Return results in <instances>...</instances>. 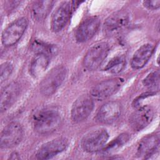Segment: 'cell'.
Here are the masks:
<instances>
[{"label": "cell", "mask_w": 160, "mask_h": 160, "mask_svg": "<svg viewBox=\"0 0 160 160\" xmlns=\"http://www.w3.org/2000/svg\"><path fill=\"white\" fill-rule=\"evenodd\" d=\"M100 20L97 17H91L84 20L78 28L76 39L79 42H84L91 39L98 31Z\"/></svg>", "instance_id": "cell-14"}, {"label": "cell", "mask_w": 160, "mask_h": 160, "mask_svg": "<svg viewBox=\"0 0 160 160\" xmlns=\"http://www.w3.org/2000/svg\"><path fill=\"white\" fill-rule=\"evenodd\" d=\"M74 1L62 2L54 11L51 19V29L54 32L60 31L69 21L73 9Z\"/></svg>", "instance_id": "cell-12"}, {"label": "cell", "mask_w": 160, "mask_h": 160, "mask_svg": "<svg viewBox=\"0 0 160 160\" xmlns=\"http://www.w3.org/2000/svg\"><path fill=\"white\" fill-rule=\"evenodd\" d=\"M28 21L26 18H20L9 24L2 34V43L5 46L15 44L21 39L28 26Z\"/></svg>", "instance_id": "cell-6"}, {"label": "cell", "mask_w": 160, "mask_h": 160, "mask_svg": "<svg viewBox=\"0 0 160 160\" xmlns=\"http://www.w3.org/2000/svg\"><path fill=\"white\" fill-rule=\"evenodd\" d=\"M68 142L65 138H57L42 144L38 150L36 157L39 159H51L64 151Z\"/></svg>", "instance_id": "cell-13"}, {"label": "cell", "mask_w": 160, "mask_h": 160, "mask_svg": "<svg viewBox=\"0 0 160 160\" xmlns=\"http://www.w3.org/2000/svg\"><path fill=\"white\" fill-rule=\"evenodd\" d=\"M20 91L17 82H12L7 85L2 90L0 99V109L2 112L8 109L15 102Z\"/></svg>", "instance_id": "cell-16"}, {"label": "cell", "mask_w": 160, "mask_h": 160, "mask_svg": "<svg viewBox=\"0 0 160 160\" xmlns=\"http://www.w3.org/2000/svg\"><path fill=\"white\" fill-rule=\"evenodd\" d=\"M159 138L158 134H150L144 137L139 142L137 155L139 158L148 159L156 152L159 149Z\"/></svg>", "instance_id": "cell-15"}, {"label": "cell", "mask_w": 160, "mask_h": 160, "mask_svg": "<svg viewBox=\"0 0 160 160\" xmlns=\"http://www.w3.org/2000/svg\"><path fill=\"white\" fill-rule=\"evenodd\" d=\"M23 137L22 126L16 122L8 124L1 133L0 145L3 149L11 148L17 146Z\"/></svg>", "instance_id": "cell-8"}, {"label": "cell", "mask_w": 160, "mask_h": 160, "mask_svg": "<svg viewBox=\"0 0 160 160\" xmlns=\"http://www.w3.org/2000/svg\"><path fill=\"white\" fill-rule=\"evenodd\" d=\"M144 6L149 9L155 10L160 7V1H145L143 2Z\"/></svg>", "instance_id": "cell-25"}, {"label": "cell", "mask_w": 160, "mask_h": 160, "mask_svg": "<svg viewBox=\"0 0 160 160\" xmlns=\"http://www.w3.org/2000/svg\"><path fill=\"white\" fill-rule=\"evenodd\" d=\"M154 51V47L151 44H145L141 46L134 52L132 58L131 67L134 69L143 68L152 55Z\"/></svg>", "instance_id": "cell-17"}, {"label": "cell", "mask_w": 160, "mask_h": 160, "mask_svg": "<svg viewBox=\"0 0 160 160\" xmlns=\"http://www.w3.org/2000/svg\"><path fill=\"white\" fill-rule=\"evenodd\" d=\"M154 111L152 107H138L129 117V125L132 130L139 131L146 128L153 119Z\"/></svg>", "instance_id": "cell-10"}, {"label": "cell", "mask_w": 160, "mask_h": 160, "mask_svg": "<svg viewBox=\"0 0 160 160\" xmlns=\"http://www.w3.org/2000/svg\"><path fill=\"white\" fill-rule=\"evenodd\" d=\"M34 130L40 134H48L56 131L62 123L59 113L53 109L42 110L33 118Z\"/></svg>", "instance_id": "cell-1"}, {"label": "cell", "mask_w": 160, "mask_h": 160, "mask_svg": "<svg viewBox=\"0 0 160 160\" xmlns=\"http://www.w3.org/2000/svg\"><path fill=\"white\" fill-rule=\"evenodd\" d=\"M49 56L44 54H35L29 64V72L34 78H38L48 68L50 59Z\"/></svg>", "instance_id": "cell-18"}, {"label": "cell", "mask_w": 160, "mask_h": 160, "mask_svg": "<svg viewBox=\"0 0 160 160\" xmlns=\"http://www.w3.org/2000/svg\"><path fill=\"white\" fill-rule=\"evenodd\" d=\"M109 52L107 42H101L93 45L86 52L84 60V66L89 71L97 69L105 60Z\"/></svg>", "instance_id": "cell-3"}, {"label": "cell", "mask_w": 160, "mask_h": 160, "mask_svg": "<svg viewBox=\"0 0 160 160\" xmlns=\"http://www.w3.org/2000/svg\"><path fill=\"white\" fill-rule=\"evenodd\" d=\"M129 22V14L126 11H118L105 20L102 26L103 32L109 37L117 35L128 26Z\"/></svg>", "instance_id": "cell-4"}, {"label": "cell", "mask_w": 160, "mask_h": 160, "mask_svg": "<svg viewBox=\"0 0 160 160\" xmlns=\"http://www.w3.org/2000/svg\"><path fill=\"white\" fill-rule=\"evenodd\" d=\"M122 82L123 80L121 78H112L101 81L91 89V97L98 101L104 100L115 93L120 88Z\"/></svg>", "instance_id": "cell-7"}, {"label": "cell", "mask_w": 160, "mask_h": 160, "mask_svg": "<svg viewBox=\"0 0 160 160\" xmlns=\"http://www.w3.org/2000/svg\"><path fill=\"white\" fill-rule=\"evenodd\" d=\"M12 71V66L9 62H4L1 65V83L7 80Z\"/></svg>", "instance_id": "cell-24"}, {"label": "cell", "mask_w": 160, "mask_h": 160, "mask_svg": "<svg viewBox=\"0 0 160 160\" xmlns=\"http://www.w3.org/2000/svg\"><path fill=\"white\" fill-rule=\"evenodd\" d=\"M121 111L122 107L119 102L108 101L99 109L96 115L97 120L102 124H111L119 118Z\"/></svg>", "instance_id": "cell-11"}, {"label": "cell", "mask_w": 160, "mask_h": 160, "mask_svg": "<svg viewBox=\"0 0 160 160\" xmlns=\"http://www.w3.org/2000/svg\"><path fill=\"white\" fill-rule=\"evenodd\" d=\"M109 134L104 129H98L86 134L81 140L82 148L88 152H98L105 146Z\"/></svg>", "instance_id": "cell-5"}, {"label": "cell", "mask_w": 160, "mask_h": 160, "mask_svg": "<svg viewBox=\"0 0 160 160\" xmlns=\"http://www.w3.org/2000/svg\"><path fill=\"white\" fill-rule=\"evenodd\" d=\"M129 139V136L126 133H123L118 136L115 139L112 141L106 147L104 146L103 149V152L109 153L114 151H116L117 149L119 148L124 144H125Z\"/></svg>", "instance_id": "cell-22"}, {"label": "cell", "mask_w": 160, "mask_h": 160, "mask_svg": "<svg viewBox=\"0 0 160 160\" xmlns=\"http://www.w3.org/2000/svg\"><path fill=\"white\" fill-rule=\"evenodd\" d=\"M142 83L144 86L151 90L158 91L159 86V72L153 71L149 73L144 79Z\"/></svg>", "instance_id": "cell-23"}, {"label": "cell", "mask_w": 160, "mask_h": 160, "mask_svg": "<svg viewBox=\"0 0 160 160\" xmlns=\"http://www.w3.org/2000/svg\"><path fill=\"white\" fill-rule=\"evenodd\" d=\"M94 108L93 99L89 96L83 95L74 102L71 111V119L78 123L86 120Z\"/></svg>", "instance_id": "cell-9"}, {"label": "cell", "mask_w": 160, "mask_h": 160, "mask_svg": "<svg viewBox=\"0 0 160 160\" xmlns=\"http://www.w3.org/2000/svg\"><path fill=\"white\" fill-rule=\"evenodd\" d=\"M126 60L123 56H118L111 59L106 64L104 70L116 74L121 72L125 67Z\"/></svg>", "instance_id": "cell-21"}, {"label": "cell", "mask_w": 160, "mask_h": 160, "mask_svg": "<svg viewBox=\"0 0 160 160\" xmlns=\"http://www.w3.org/2000/svg\"><path fill=\"white\" fill-rule=\"evenodd\" d=\"M31 49L35 54H44L49 57L56 54L57 51L56 46L38 40L32 42Z\"/></svg>", "instance_id": "cell-20"}, {"label": "cell", "mask_w": 160, "mask_h": 160, "mask_svg": "<svg viewBox=\"0 0 160 160\" xmlns=\"http://www.w3.org/2000/svg\"><path fill=\"white\" fill-rule=\"evenodd\" d=\"M53 4L54 1H38L34 2L31 10L32 18L37 21L44 20L50 12Z\"/></svg>", "instance_id": "cell-19"}, {"label": "cell", "mask_w": 160, "mask_h": 160, "mask_svg": "<svg viewBox=\"0 0 160 160\" xmlns=\"http://www.w3.org/2000/svg\"><path fill=\"white\" fill-rule=\"evenodd\" d=\"M66 69L58 66L52 69L40 83V91L44 96L53 94L64 81L66 76Z\"/></svg>", "instance_id": "cell-2"}]
</instances>
